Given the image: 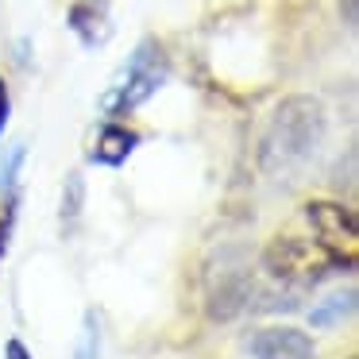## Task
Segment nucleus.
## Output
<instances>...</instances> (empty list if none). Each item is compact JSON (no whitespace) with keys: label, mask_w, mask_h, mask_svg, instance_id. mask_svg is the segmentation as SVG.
Wrapping results in <instances>:
<instances>
[{"label":"nucleus","mask_w":359,"mask_h":359,"mask_svg":"<svg viewBox=\"0 0 359 359\" xmlns=\"http://www.w3.org/2000/svg\"><path fill=\"white\" fill-rule=\"evenodd\" d=\"M325 135H328L325 104L309 93L286 97L266 120L263 143H259V170L271 182H294L320 155Z\"/></svg>","instance_id":"1"},{"label":"nucleus","mask_w":359,"mask_h":359,"mask_svg":"<svg viewBox=\"0 0 359 359\" xmlns=\"http://www.w3.org/2000/svg\"><path fill=\"white\" fill-rule=\"evenodd\" d=\"M259 266H263L266 278H274L282 290L305 294V290L320 286L325 278L351 274L355 271V259L340 255V251L325 248L320 240H309V236H274L263 248Z\"/></svg>","instance_id":"2"},{"label":"nucleus","mask_w":359,"mask_h":359,"mask_svg":"<svg viewBox=\"0 0 359 359\" xmlns=\"http://www.w3.org/2000/svg\"><path fill=\"white\" fill-rule=\"evenodd\" d=\"M166 78H170V58H166L163 43H158V39H140V43H135V50L124 58L120 74L112 78V86L104 89L101 116L104 120L132 116L135 109H143V104H147L151 97L166 86Z\"/></svg>","instance_id":"3"},{"label":"nucleus","mask_w":359,"mask_h":359,"mask_svg":"<svg viewBox=\"0 0 359 359\" xmlns=\"http://www.w3.org/2000/svg\"><path fill=\"white\" fill-rule=\"evenodd\" d=\"M305 224L313 228V240H320L325 248L340 251V255L355 259V243H359V228H355V212L344 201H332V197H313L302 209Z\"/></svg>","instance_id":"4"},{"label":"nucleus","mask_w":359,"mask_h":359,"mask_svg":"<svg viewBox=\"0 0 359 359\" xmlns=\"http://www.w3.org/2000/svg\"><path fill=\"white\" fill-rule=\"evenodd\" d=\"M251 359H317V344L294 325H266L248 336Z\"/></svg>","instance_id":"5"},{"label":"nucleus","mask_w":359,"mask_h":359,"mask_svg":"<svg viewBox=\"0 0 359 359\" xmlns=\"http://www.w3.org/2000/svg\"><path fill=\"white\" fill-rule=\"evenodd\" d=\"M135 151H140V132L128 128L124 120H104V124L97 128L93 143H89V163L116 170V166H124Z\"/></svg>","instance_id":"6"},{"label":"nucleus","mask_w":359,"mask_h":359,"mask_svg":"<svg viewBox=\"0 0 359 359\" xmlns=\"http://www.w3.org/2000/svg\"><path fill=\"white\" fill-rule=\"evenodd\" d=\"M66 24L78 35L86 47H101L112 35V16H109V0H74L66 12Z\"/></svg>","instance_id":"7"},{"label":"nucleus","mask_w":359,"mask_h":359,"mask_svg":"<svg viewBox=\"0 0 359 359\" xmlns=\"http://www.w3.org/2000/svg\"><path fill=\"white\" fill-rule=\"evenodd\" d=\"M355 286H344V290H332V294L317 297L309 305V325L313 328H340L355 317Z\"/></svg>","instance_id":"8"},{"label":"nucleus","mask_w":359,"mask_h":359,"mask_svg":"<svg viewBox=\"0 0 359 359\" xmlns=\"http://www.w3.org/2000/svg\"><path fill=\"white\" fill-rule=\"evenodd\" d=\"M81 209H86V174L70 170L62 182V205H58V220H62V232L70 236L81 220Z\"/></svg>","instance_id":"9"},{"label":"nucleus","mask_w":359,"mask_h":359,"mask_svg":"<svg viewBox=\"0 0 359 359\" xmlns=\"http://www.w3.org/2000/svg\"><path fill=\"white\" fill-rule=\"evenodd\" d=\"M24 163H27V147H24V143H12V147L0 151V197L16 194Z\"/></svg>","instance_id":"10"},{"label":"nucleus","mask_w":359,"mask_h":359,"mask_svg":"<svg viewBox=\"0 0 359 359\" xmlns=\"http://www.w3.org/2000/svg\"><path fill=\"white\" fill-rule=\"evenodd\" d=\"M101 355V317L93 309H86L81 317V332H78V348H74V359H97Z\"/></svg>","instance_id":"11"},{"label":"nucleus","mask_w":359,"mask_h":359,"mask_svg":"<svg viewBox=\"0 0 359 359\" xmlns=\"http://www.w3.org/2000/svg\"><path fill=\"white\" fill-rule=\"evenodd\" d=\"M16 217H20V194L0 197V266H4V259H8L12 232H16Z\"/></svg>","instance_id":"12"},{"label":"nucleus","mask_w":359,"mask_h":359,"mask_svg":"<svg viewBox=\"0 0 359 359\" xmlns=\"http://www.w3.org/2000/svg\"><path fill=\"white\" fill-rule=\"evenodd\" d=\"M8 124H12V89H8V81L0 78V140H4Z\"/></svg>","instance_id":"13"},{"label":"nucleus","mask_w":359,"mask_h":359,"mask_svg":"<svg viewBox=\"0 0 359 359\" xmlns=\"http://www.w3.org/2000/svg\"><path fill=\"white\" fill-rule=\"evenodd\" d=\"M4 359H35V355H32V348H27L20 336H12V340L4 344Z\"/></svg>","instance_id":"14"}]
</instances>
